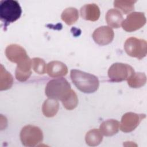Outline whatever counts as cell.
I'll use <instances>...</instances> for the list:
<instances>
[{
    "instance_id": "cell-16",
    "label": "cell",
    "mask_w": 147,
    "mask_h": 147,
    "mask_svg": "<svg viewBox=\"0 0 147 147\" xmlns=\"http://www.w3.org/2000/svg\"><path fill=\"white\" fill-rule=\"evenodd\" d=\"M59 109V103L57 100L48 98L44 101L42 106V111L46 117H54Z\"/></svg>"
},
{
    "instance_id": "cell-12",
    "label": "cell",
    "mask_w": 147,
    "mask_h": 147,
    "mask_svg": "<svg viewBox=\"0 0 147 147\" xmlns=\"http://www.w3.org/2000/svg\"><path fill=\"white\" fill-rule=\"evenodd\" d=\"M80 16L85 20L96 21L100 17L99 7L95 3H89L83 6L80 10Z\"/></svg>"
},
{
    "instance_id": "cell-18",
    "label": "cell",
    "mask_w": 147,
    "mask_h": 147,
    "mask_svg": "<svg viewBox=\"0 0 147 147\" xmlns=\"http://www.w3.org/2000/svg\"><path fill=\"white\" fill-rule=\"evenodd\" d=\"M61 20L68 25L75 24L79 18L78 10L72 7L65 9L61 14Z\"/></svg>"
},
{
    "instance_id": "cell-11",
    "label": "cell",
    "mask_w": 147,
    "mask_h": 147,
    "mask_svg": "<svg viewBox=\"0 0 147 147\" xmlns=\"http://www.w3.org/2000/svg\"><path fill=\"white\" fill-rule=\"evenodd\" d=\"M46 71L50 77L60 78L67 74L68 68L60 61H52L47 64Z\"/></svg>"
},
{
    "instance_id": "cell-4",
    "label": "cell",
    "mask_w": 147,
    "mask_h": 147,
    "mask_svg": "<svg viewBox=\"0 0 147 147\" xmlns=\"http://www.w3.org/2000/svg\"><path fill=\"white\" fill-rule=\"evenodd\" d=\"M20 136L22 144L25 146H34L43 140V133L41 129L31 125L23 127Z\"/></svg>"
},
{
    "instance_id": "cell-7",
    "label": "cell",
    "mask_w": 147,
    "mask_h": 147,
    "mask_svg": "<svg viewBox=\"0 0 147 147\" xmlns=\"http://www.w3.org/2000/svg\"><path fill=\"white\" fill-rule=\"evenodd\" d=\"M146 17L144 13L134 11L130 13L123 21L122 28L127 32H132L140 28L146 24Z\"/></svg>"
},
{
    "instance_id": "cell-19",
    "label": "cell",
    "mask_w": 147,
    "mask_h": 147,
    "mask_svg": "<svg viewBox=\"0 0 147 147\" xmlns=\"http://www.w3.org/2000/svg\"><path fill=\"white\" fill-rule=\"evenodd\" d=\"M0 90H6L11 87L13 84V78L10 72L7 71L3 66L1 65Z\"/></svg>"
},
{
    "instance_id": "cell-21",
    "label": "cell",
    "mask_w": 147,
    "mask_h": 147,
    "mask_svg": "<svg viewBox=\"0 0 147 147\" xmlns=\"http://www.w3.org/2000/svg\"><path fill=\"white\" fill-rule=\"evenodd\" d=\"M136 2L137 1L132 0H116L114 1V6L126 14L134 10V3Z\"/></svg>"
},
{
    "instance_id": "cell-13",
    "label": "cell",
    "mask_w": 147,
    "mask_h": 147,
    "mask_svg": "<svg viewBox=\"0 0 147 147\" xmlns=\"http://www.w3.org/2000/svg\"><path fill=\"white\" fill-rule=\"evenodd\" d=\"M32 59L29 57L23 62L18 64L15 71V76L17 80L20 82H25L32 74Z\"/></svg>"
},
{
    "instance_id": "cell-6",
    "label": "cell",
    "mask_w": 147,
    "mask_h": 147,
    "mask_svg": "<svg viewBox=\"0 0 147 147\" xmlns=\"http://www.w3.org/2000/svg\"><path fill=\"white\" fill-rule=\"evenodd\" d=\"M133 68L129 64L115 63L108 70V76L111 82H120L127 80L134 74Z\"/></svg>"
},
{
    "instance_id": "cell-22",
    "label": "cell",
    "mask_w": 147,
    "mask_h": 147,
    "mask_svg": "<svg viewBox=\"0 0 147 147\" xmlns=\"http://www.w3.org/2000/svg\"><path fill=\"white\" fill-rule=\"evenodd\" d=\"M65 109L72 110L75 109L78 104V98L75 92L71 90L69 94L61 101Z\"/></svg>"
},
{
    "instance_id": "cell-23",
    "label": "cell",
    "mask_w": 147,
    "mask_h": 147,
    "mask_svg": "<svg viewBox=\"0 0 147 147\" xmlns=\"http://www.w3.org/2000/svg\"><path fill=\"white\" fill-rule=\"evenodd\" d=\"M32 66L35 72L38 74H44L46 72V63L45 61L39 57L32 59Z\"/></svg>"
},
{
    "instance_id": "cell-15",
    "label": "cell",
    "mask_w": 147,
    "mask_h": 147,
    "mask_svg": "<svg viewBox=\"0 0 147 147\" xmlns=\"http://www.w3.org/2000/svg\"><path fill=\"white\" fill-rule=\"evenodd\" d=\"M119 122L115 119H108L103 121L99 126L102 134L107 137L114 136L119 131Z\"/></svg>"
},
{
    "instance_id": "cell-9",
    "label": "cell",
    "mask_w": 147,
    "mask_h": 147,
    "mask_svg": "<svg viewBox=\"0 0 147 147\" xmlns=\"http://www.w3.org/2000/svg\"><path fill=\"white\" fill-rule=\"evenodd\" d=\"M5 55L9 61L17 64L29 58L25 49L21 45L16 44H12L7 46L5 49Z\"/></svg>"
},
{
    "instance_id": "cell-10",
    "label": "cell",
    "mask_w": 147,
    "mask_h": 147,
    "mask_svg": "<svg viewBox=\"0 0 147 147\" xmlns=\"http://www.w3.org/2000/svg\"><path fill=\"white\" fill-rule=\"evenodd\" d=\"M92 37L97 44L106 45L111 42L114 37V33L110 26H102L94 30Z\"/></svg>"
},
{
    "instance_id": "cell-14",
    "label": "cell",
    "mask_w": 147,
    "mask_h": 147,
    "mask_svg": "<svg viewBox=\"0 0 147 147\" xmlns=\"http://www.w3.org/2000/svg\"><path fill=\"white\" fill-rule=\"evenodd\" d=\"M106 21L109 26L113 28H119L122 25L123 18L121 11L117 9H111L106 14Z\"/></svg>"
},
{
    "instance_id": "cell-20",
    "label": "cell",
    "mask_w": 147,
    "mask_h": 147,
    "mask_svg": "<svg viewBox=\"0 0 147 147\" xmlns=\"http://www.w3.org/2000/svg\"><path fill=\"white\" fill-rule=\"evenodd\" d=\"M146 82V76L144 73L134 72L127 80L128 85L134 88H140L145 85Z\"/></svg>"
},
{
    "instance_id": "cell-5",
    "label": "cell",
    "mask_w": 147,
    "mask_h": 147,
    "mask_svg": "<svg viewBox=\"0 0 147 147\" xmlns=\"http://www.w3.org/2000/svg\"><path fill=\"white\" fill-rule=\"evenodd\" d=\"M124 49L129 56L141 60L145 57L147 53L146 41L144 39L131 37L126 40Z\"/></svg>"
},
{
    "instance_id": "cell-8",
    "label": "cell",
    "mask_w": 147,
    "mask_h": 147,
    "mask_svg": "<svg viewBox=\"0 0 147 147\" xmlns=\"http://www.w3.org/2000/svg\"><path fill=\"white\" fill-rule=\"evenodd\" d=\"M146 117L145 114H138L133 112H128L123 115L121 118L120 129L125 133L133 131Z\"/></svg>"
},
{
    "instance_id": "cell-3",
    "label": "cell",
    "mask_w": 147,
    "mask_h": 147,
    "mask_svg": "<svg viewBox=\"0 0 147 147\" xmlns=\"http://www.w3.org/2000/svg\"><path fill=\"white\" fill-rule=\"evenodd\" d=\"M21 13L22 9L18 1L5 0L0 2V18L5 24V28L18 20Z\"/></svg>"
},
{
    "instance_id": "cell-1",
    "label": "cell",
    "mask_w": 147,
    "mask_h": 147,
    "mask_svg": "<svg viewBox=\"0 0 147 147\" xmlns=\"http://www.w3.org/2000/svg\"><path fill=\"white\" fill-rule=\"evenodd\" d=\"M70 77L76 88L84 93H92L98 89L99 82L94 75L78 69H72Z\"/></svg>"
},
{
    "instance_id": "cell-17",
    "label": "cell",
    "mask_w": 147,
    "mask_h": 147,
    "mask_svg": "<svg viewBox=\"0 0 147 147\" xmlns=\"http://www.w3.org/2000/svg\"><path fill=\"white\" fill-rule=\"evenodd\" d=\"M103 140V134L100 131L96 129L89 130L86 134L85 141L86 144L91 146L99 145Z\"/></svg>"
},
{
    "instance_id": "cell-2",
    "label": "cell",
    "mask_w": 147,
    "mask_h": 147,
    "mask_svg": "<svg viewBox=\"0 0 147 147\" xmlns=\"http://www.w3.org/2000/svg\"><path fill=\"white\" fill-rule=\"evenodd\" d=\"M71 85L63 78L49 81L45 87V92L48 98L62 101L71 92Z\"/></svg>"
}]
</instances>
